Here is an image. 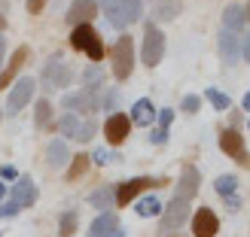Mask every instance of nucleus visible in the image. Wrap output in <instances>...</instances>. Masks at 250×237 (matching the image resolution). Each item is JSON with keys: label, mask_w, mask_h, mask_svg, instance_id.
<instances>
[{"label": "nucleus", "mask_w": 250, "mask_h": 237, "mask_svg": "<svg viewBox=\"0 0 250 237\" xmlns=\"http://www.w3.org/2000/svg\"><path fill=\"white\" fill-rule=\"evenodd\" d=\"M98 9H104L107 21L116 31H125L141 18V0H98Z\"/></svg>", "instance_id": "f257e3e1"}, {"label": "nucleus", "mask_w": 250, "mask_h": 237, "mask_svg": "<svg viewBox=\"0 0 250 237\" xmlns=\"http://www.w3.org/2000/svg\"><path fill=\"white\" fill-rule=\"evenodd\" d=\"M40 79H43V89H46V91H61V89H67V85H70L73 70H70V64H67L61 55H52V58L43 64Z\"/></svg>", "instance_id": "f03ea898"}, {"label": "nucleus", "mask_w": 250, "mask_h": 237, "mask_svg": "<svg viewBox=\"0 0 250 237\" xmlns=\"http://www.w3.org/2000/svg\"><path fill=\"white\" fill-rule=\"evenodd\" d=\"M110 61H113V76L119 82L131 76V70H134V40L128 34H122L113 43V49H110Z\"/></svg>", "instance_id": "7ed1b4c3"}, {"label": "nucleus", "mask_w": 250, "mask_h": 237, "mask_svg": "<svg viewBox=\"0 0 250 237\" xmlns=\"http://www.w3.org/2000/svg\"><path fill=\"white\" fill-rule=\"evenodd\" d=\"M70 46L80 49V52H85L95 64L104 58V43H101V36H98V31L92 28V24H77L73 34H70Z\"/></svg>", "instance_id": "20e7f679"}, {"label": "nucleus", "mask_w": 250, "mask_h": 237, "mask_svg": "<svg viewBox=\"0 0 250 237\" xmlns=\"http://www.w3.org/2000/svg\"><path fill=\"white\" fill-rule=\"evenodd\" d=\"M162 55H165V34H162L156 24H146L144 31V43H141V61L146 67H156Z\"/></svg>", "instance_id": "39448f33"}, {"label": "nucleus", "mask_w": 250, "mask_h": 237, "mask_svg": "<svg viewBox=\"0 0 250 237\" xmlns=\"http://www.w3.org/2000/svg\"><path fill=\"white\" fill-rule=\"evenodd\" d=\"M220 149H223V152H226L229 158H235L238 164L250 167V152H247L244 137H241V131H238V128H226V131L220 134Z\"/></svg>", "instance_id": "423d86ee"}, {"label": "nucleus", "mask_w": 250, "mask_h": 237, "mask_svg": "<svg viewBox=\"0 0 250 237\" xmlns=\"http://www.w3.org/2000/svg\"><path fill=\"white\" fill-rule=\"evenodd\" d=\"M186 219H189V201H183V198H171V204L162 210V234L177 231Z\"/></svg>", "instance_id": "0eeeda50"}, {"label": "nucleus", "mask_w": 250, "mask_h": 237, "mask_svg": "<svg viewBox=\"0 0 250 237\" xmlns=\"http://www.w3.org/2000/svg\"><path fill=\"white\" fill-rule=\"evenodd\" d=\"M34 91H37V82H34L31 76L19 79V82L9 89V97H6V113H19V109H24V104H31Z\"/></svg>", "instance_id": "6e6552de"}, {"label": "nucleus", "mask_w": 250, "mask_h": 237, "mask_svg": "<svg viewBox=\"0 0 250 237\" xmlns=\"http://www.w3.org/2000/svg\"><path fill=\"white\" fill-rule=\"evenodd\" d=\"M64 109H70L73 116L77 113H98V107H101V101H98V91H89V89H83V91H73V94H64Z\"/></svg>", "instance_id": "1a4fd4ad"}, {"label": "nucleus", "mask_w": 250, "mask_h": 237, "mask_svg": "<svg viewBox=\"0 0 250 237\" xmlns=\"http://www.w3.org/2000/svg\"><path fill=\"white\" fill-rule=\"evenodd\" d=\"M217 49H220V58H223V64L235 67V64L241 61V34L220 31V36H217Z\"/></svg>", "instance_id": "9d476101"}, {"label": "nucleus", "mask_w": 250, "mask_h": 237, "mask_svg": "<svg viewBox=\"0 0 250 237\" xmlns=\"http://www.w3.org/2000/svg\"><path fill=\"white\" fill-rule=\"evenodd\" d=\"M198 185H202V173H198L195 164H183L180 170V180H177V192L174 198H183V201H192L198 195Z\"/></svg>", "instance_id": "9b49d317"}, {"label": "nucleus", "mask_w": 250, "mask_h": 237, "mask_svg": "<svg viewBox=\"0 0 250 237\" xmlns=\"http://www.w3.org/2000/svg\"><path fill=\"white\" fill-rule=\"evenodd\" d=\"M220 231V219L210 207H198L192 216V234L195 237H217Z\"/></svg>", "instance_id": "f8f14e48"}, {"label": "nucleus", "mask_w": 250, "mask_h": 237, "mask_svg": "<svg viewBox=\"0 0 250 237\" xmlns=\"http://www.w3.org/2000/svg\"><path fill=\"white\" fill-rule=\"evenodd\" d=\"M128 131H131V119L125 116V113H113V116L104 122V134H107V143H110V146L125 143Z\"/></svg>", "instance_id": "ddd939ff"}, {"label": "nucleus", "mask_w": 250, "mask_h": 237, "mask_svg": "<svg viewBox=\"0 0 250 237\" xmlns=\"http://www.w3.org/2000/svg\"><path fill=\"white\" fill-rule=\"evenodd\" d=\"M146 185H156V180H149V177H134V180H128V182H122L119 189H116V204H119V207L131 204L134 198L146 189Z\"/></svg>", "instance_id": "4468645a"}, {"label": "nucleus", "mask_w": 250, "mask_h": 237, "mask_svg": "<svg viewBox=\"0 0 250 237\" xmlns=\"http://www.w3.org/2000/svg\"><path fill=\"white\" fill-rule=\"evenodd\" d=\"M98 16V0H73L67 6V21L70 24H89Z\"/></svg>", "instance_id": "2eb2a0df"}, {"label": "nucleus", "mask_w": 250, "mask_h": 237, "mask_svg": "<svg viewBox=\"0 0 250 237\" xmlns=\"http://www.w3.org/2000/svg\"><path fill=\"white\" fill-rule=\"evenodd\" d=\"M34 201H37V185L31 182V177H19L16 185H12V201L9 204H16L19 210H24V207H31Z\"/></svg>", "instance_id": "dca6fc26"}, {"label": "nucleus", "mask_w": 250, "mask_h": 237, "mask_svg": "<svg viewBox=\"0 0 250 237\" xmlns=\"http://www.w3.org/2000/svg\"><path fill=\"white\" fill-rule=\"evenodd\" d=\"M28 58H31V49L28 46H19L16 52H12V58H9V64H6V70L0 73V89H6V85L16 79V73L28 64Z\"/></svg>", "instance_id": "f3484780"}, {"label": "nucleus", "mask_w": 250, "mask_h": 237, "mask_svg": "<svg viewBox=\"0 0 250 237\" xmlns=\"http://www.w3.org/2000/svg\"><path fill=\"white\" fill-rule=\"evenodd\" d=\"M247 24V16H244V6L241 3H229L226 12H223V31H232V34H241Z\"/></svg>", "instance_id": "a211bd4d"}, {"label": "nucleus", "mask_w": 250, "mask_h": 237, "mask_svg": "<svg viewBox=\"0 0 250 237\" xmlns=\"http://www.w3.org/2000/svg\"><path fill=\"white\" fill-rule=\"evenodd\" d=\"M116 228H119V216L113 213V210H107V213H101V216L92 222L89 237H107V234H113Z\"/></svg>", "instance_id": "6ab92c4d"}, {"label": "nucleus", "mask_w": 250, "mask_h": 237, "mask_svg": "<svg viewBox=\"0 0 250 237\" xmlns=\"http://www.w3.org/2000/svg\"><path fill=\"white\" fill-rule=\"evenodd\" d=\"M46 161H49V167H52V170L64 167L67 161H70V149H67V143H64V140H52V143H49V149H46Z\"/></svg>", "instance_id": "aec40b11"}, {"label": "nucleus", "mask_w": 250, "mask_h": 237, "mask_svg": "<svg viewBox=\"0 0 250 237\" xmlns=\"http://www.w3.org/2000/svg\"><path fill=\"white\" fill-rule=\"evenodd\" d=\"M134 125H141V128H146V125H153L156 122V107L146 101V97H141L134 107H131V116H128Z\"/></svg>", "instance_id": "412c9836"}, {"label": "nucleus", "mask_w": 250, "mask_h": 237, "mask_svg": "<svg viewBox=\"0 0 250 237\" xmlns=\"http://www.w3.org/2000/svg\"><path fill=\"white\" fill-rule=\"evenodd\" d=\"M89 204L95 210H104V213H107V210L116 204V189H113V185H101V189H95L89 195Z\"/></svg>", "instance_id": "4be33fe9"}, {"label": "nucleus", "mask_w": 250, "mask_h": 237, "mask_svg": "<svg viewBox=\"0 0 250 237\" xmlns=\"http://www.w3.org/2000/svg\"><path fill=\"white\" fill-rule=\"evenodd\" d=\"M180 0H159L156 3V18L159 21H171V18H177L180 16Z\"/></svg>", "instance_id": "5701e85b"}, {"label": "nucleus", "mask_w": 250, "mask_h": 237, "mask_svg": "<svg viewBox=\"0 0 250 237\" xmlns=\"http://www.w3.org/2000/svg\"><path fill=\"white\" fill-rule=\"evenodd\" d=\"M101 82H104V70L98 67V64H89L85 73H83V85L89 91H101Z\"/></svg>", "instance_id": "b1692460"}, {"label": "nucleus", "mask_w": 250, "mask_h": 237, "mask_svg": "<svg viewBox=\"0 0 250 237\" xmlns=\"http://www.w3.org/2000/svg\"><path fill=\"white\" fill-rule=\"evenodd\" d=\"M214 189H217V195L229 198V195L238 192V177H235V173H223V177L214 180Z\"/></svg>", "instance_id": "393cba45"}, {"label": "nucleus", "mask_w": 250, "mask_h": 237, "mask_svg": "<svg viewBox=\"0 0 250 237\" xmlns=\"http://www.w3.org/2000/svg\"><path fill=\"white\" fill-rule=\"evenodd\" d=\"M34 122H37V128H49V122H52V104H49V97H43V101H37Z\"/></svg>", "instance_id": "a878e982"}, {"label": "nucleus", "mask_w": 250, "mask_h": 237, "mask_svg": "<svg viewBox=\"0 0 250 237\" xmlns=\"http://www.w3.org/2000/svg\"><path fill=\"white\" fill-rule=\"evenodd\" d=\"M162 213V204H159V198H141L137 201V216H144V219H149V216H159Z\"/></svg>", "instance_id": "bb28decb"}, {"label": "nucleus", "mask_w": 250, "mask_h": 237, "mask_svg": "<svg viewBox=\"0 0 250 237\" xmlns=\"http://www.w3.org/2000/svg\"><path fill=\"white\" fill-rule=\"evenodd\" d=\"M89 164H92V158H89V155H73V158H70V167H67V180L83 177Z\"/></svg>", "instance_id": "cd10ccee"}, {"label": "nucleus", "mask_w": 250, "mask_h": 237, "mask_svg": "<svg viewBox=\"0 0 250 237\" xmlns=\"http://www.w3.org/2000/svg\"><path fill=\"white\" fill-rule=\"evenodd\" d=\"M205 97L210 101V107H214V109H229V107H232L229 94H226V91H220V89H208Z\"/></svg>", "instance_id": "c85d7f7f"}, {"label": "nucleus", "mask_w": 250, "mask_h": 237, "mask_svg": "<svg viewBox=\"0 0 250 237\" xmlns=\"http://www.w3.org/2000/svg\"><path fill=\"white\" fill-rule=\"evenodd\" d=\"M77 213L73 210H67V213H61V222H58V231H61V237H70L73 231H77Z\"/></svg>", "instance_id": "c756f323"}, {"label": "nucleus", "mask_w": 250, "mask_h": 237, "mask_svg": "<svg viewBox=\"0 0 250 237\" xmlns=\"http://www.w3.org/2000/svg\"><path fill=\"white\" fill-rule=\"evenodd\" d=\"M58 128H61V134H64V137H77L80 119L73 116V113H64V116H61V122H58Z\"/></svg>", "instance_id": "7c9ffc66"}, {"label": "nucleus", "mask_w": 250, "mask_h": 237, "mask_svg": "<svg viewBox=\"0 0 250 237\" xmlns=\"http://www.w3.org/2000/svg\"><path fill=\"white\" fill-rule=\"evenodd\" d=\"M95 131H98L95 119H89V122H80V131H77V137H73V140H80V143H89L92 137H95Z\"/></svg>", "instance_id": "2f4dec72"}, {"label": "nucleus", "mask_w": 250, "mask_h": 237, "mask_svg": "<svg viewBox=\"0 0 250 237\" xmlns=\"http://www.w3.org/2000/svg\"><path fill=\"white\" fill-rule=\"evenodd\" d=\"M180 107H183V113H198V107H202V97H198V94H186Z\"/></svg>", "instance_id": "473e14b6"}, {"label": "nucleus", "mask_w": 250, "mask_h": 237, "mask_svg": "<svg viewBox=\"0 0 250 237\" xmlns=\"http://www.w3.org/2000/svg\"><path fill=\"white\" fill-rule=\"evenodd\" d=\"M156 119H159V128L168 131V125L174 122V109H168V107L165 109H156Z\"/></svg>", "instance_id": "72a5a7b5"}, {"label": "nucleus", "mask_w": 250, "mask_h": 237, "mask_svg": "<svg viewBox=\"0 0 250 237\" xmlns=\"http://www.w3.org/2000/svg\"><path fill=\"white\" fill-rule=\"evenodd\" d=\"M92 161H95V164H110V161H116V155L107 152V149H95V152H92Z\"/></svg>", "instance_id": "f704fd0d"}, {"label": "nucleus", "mask_w": 250, "mask_h": 237, "mask_svg": "<svg viewBox=\"0 0 250 237\" xmlns=\"http://www.w3.org/2000/svg\"><path fill=\"white\" fill-rule=\"evenodd\" d=\"M149 140H153L156 146H162V143H165V140H168V131H162V128H156L153 134H149Z\"/></svg>", "instance_id": "c9c22d12"}, {"label": "nucleus", "mask_w": 250, "mask_h": 237, "mask_svg": "<svg viewBox=\"0 0 250 237\" xmlns=\"http://www.w3.org/2000/svg\"><path fill=\"white\" fill-rule=\"evenodd\" d=\"M241 58H244V61H250V31L241 36Z\"/></svg>", "instance_id": "e433bc0d"}, {"label": "nucleus", "mask_w": 250, "mask_h": 237, "mask_svg": "<svg viewBox=\"0 0 250 237\" xmlns=\"http://www.w3.org/2000/svg\"><path fill=\"white\" fill-rule=\"evenodd\" d=\"M16 213H19L16 204H0V216H16Z\"/></svg>", "instance_id": "4c0bfd02"}, {"label": "nucleus", "mask_w": 250, "mask_h": 237, "mask_svg": "<svg viewBox=\"0 0 250 237\" xmlns=\"http://www.w3.org/2000/svg\"><path fill=\"white\" fill-rule=\"evenodd\" d=\"M43 6H46V0H28V12H34V16H37Z\"/></svg>", "instance_id": "58836bf2"}, {"label": "nucleus", "mask_w": 250, "mask_h": 237, "mask_svg": "<svg viewBox=\"0 0 250 237\" xmlns=\"http://www.w3.org/2000/svg\"><path fill=\"white\" fill-rule=\"evenodd\" d=\"M226 207H229V210H241V198H238V195H229V198H226Z\"/></svg>", "instance_id": "ea45409f"}, {"label": "nucleus", "mask_w": 250, "mask_h": 237, "mask_svg": "<svg viewBox=\"0 0 250 237\" xmlns=\"http://www.w3.org/2000/svg\"><path fill=\"white\" fill-rule=\"evenodd\" d=\"M116 104H119V94H116V91H110V94H107V101H104V107H107V109H113Z\"/></svg>", "instance_id": "a19ab883"}, {"label": "nucleus", "mask_w": 250, "mask_h": 237, "mask_svg": "<svg viewBox=\"0 0 250 237\" xmlns=\"http://www.w3.org/2000/svg\"><path fill=\"white\" fill-rule=\"evenodd\" d=\"M0 180H16V170H12V167H3V170H0Z\"/></svg>", "instance_id": "79ce46f5"}, {"label": "nucleus", "mask_w": 250, "mask_h": 237, "mask_svg": "<svg viewBox=\"0 0 250 237\" xmlns=\"http://www.w3.org/2000/svg\"><path fill=\"white\" fill-rule=\"evenodd\" d=\"M3 55H6V40L0 36V64H3Z\"/></svg>", "instance_id": "37998d69"}, {"label": "nucleus", "mask_w": 250, "mask_h": 237, "mask_svg": "<svg viewBox=\"0 0 250 237\" xmlns=\"http://www.w3.org/2000/svg\"><path fill=\"white\" fill-rule=\"evenodd\" d=\"M241 107H244V109H250V91L244 94V101H241Z\"/></svg>", "instance_id": "c03bdc74"}, {"label": "nucleus", "mask_w": 250, "mask_h": 237, "mask_svg": "<svg viewBox=\"0 0 250 237\" xmlns=\"http://www.w3.org/2000/svg\"><path fill=\"white\" fill-rule=\"evenodd\" d=\"M107 237H125V231H122V228H116L113 234H107Z\"/></svg>", "instance_id": "a18cd8bd"}, {"label": "nucleus", "mask_w": 250, "mask_h": 237, "mask_svg": "<svg viewBox=\"0 0 250 237\" xmlns=\"http://www.w3.org/2000/svg\"><path fill=\"white\" fill-rule=\"evenodd\" d=\"M3 195H6V185H3V180H0V201H3Z\"/></svg>", "instance_id": "49530a36"}, {"label": "nucleus", "mask_w": 250, "mask_h": 237, "mask_svg": "<svg viewBox=\"0 0 250 237\" xmlns=\"http://www.w3.org/2000/svg\"><path fill=\"white\" fill-rule=\"evenodd\" d=\"M3 28H6V18H3V16H0V34H3Z\"/></svg>", "instance_id": "de8ad7c7"}, {"label": "nucleus", "mask_w": 250, "mask_h": 237, "mask_svg": "<svg viewBox=\"0 0 250 237\" xmlns=\"http://www.w3.org/2000/svg\"><path fill=\"white\" fill-rule=\"evenodd\" d=\"M244 16H247V21H250V3H247V6H244Z\"/></svg>", "instance_id": "09e8293b"}]
</instances>
